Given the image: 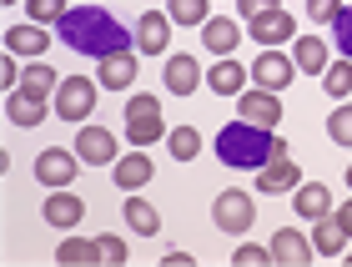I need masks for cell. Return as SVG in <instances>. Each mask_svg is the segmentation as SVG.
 I'll list each match as a JSON object with an SVG mask.
<instances>
[{"instance_id":"d590c367","label":"cell","mask_w":352,"mask_h":267,"mask_svg":"<svg viewBox=\"0 0 352 267\" xmlns=\"http://www.w3.org/2000/svg\"><path fill=\"white\" fill-rule=\"evenodd\" d=\"M338 10H342V0H307L312 25H332V21H338Z\"/></svg>"},{"instance_id":"6da1fadb","label":"cell","mask_w":352,"mask_h":267,"mask_svg":"<svg viewBox=\"0 0 352 267\" xmlns=\"http://www.w3.org/2000/svg\"><path fill=\"white\" fill-rule=\"evenodd\" d=\"M56 41L71 45V51H81V56L106 61V56H116V51H131V45H136V30H126L116 15L101 10V6H71V10L56 21Z\"/></svg>"},{"instance_id":"1f68e13d","label":"cell","mask_w":352,"mask_h":267,"mask_svg":"<svg viewBox=\"0 0 352 267\" xmlns=\"http://www.w3.org/2000/svg\"><path fill=\"white\" fill-rule=\"evenodd\" d=\"M327 136L338 141V147H352V106H338V111L327 116Z\"/></svg>"},{"instance_id":"d4e9b609","label":"cell","mask_w":352,"mask_h":267,"mask_svg":"<svg viewBox=\"0 0 352 267\" xmlns=\"http://www.w3.org/2000/svg\"><path fill=\"white\" fill-rule=\"evenodd\" d=\"M126 227L131 232H141V237H156V232H162V217H156V207L151 202H141V197H126Z\"/></svg>"},{"instance_id":"ac0fdd59","label":"cell","mask_w":352,"mask_h":267,"mask_svg":"<svg viewBox=\"0 0 352 267\" xmlns=\"http://www.w3.org/2000/svg\"><path fill=\"white\" fill-rule=\"evenodd\" d=\"M297 182H302V171L287 162V156H272L267 167H257V192H267V197H277V192H297Z\"/></svg>"},{"instance_id":"f546056e","label":"cell","mask_w":352,"mask_h":267,"mask_svg":"<svg viewBox=\"0 0 352 267\" xmlns=\"http://www.w3.org/2000/svg\"><path fill=\"white\" fill-rule=\"evenodd\" d=\"M322 91H327V96H347V91H352V61L342 56V61H332V66L322 71Z\"/></svg>"},{"instance_id":"277c9868","label":"cell","mask_w":352,"mask_h":267,"mask_svg":"<svg viewBox=\"0 0 352 267\" xmlns=\"http://www.w3.org/2000/svg\"><path fill=\"white\" fill-rule=\"evenodd\" d=\"M162 131H166V121H162V101L156 96H131L126 101V141H131V147H151Z\"/></svg>"},{"instance_id":"e0dca14e","label":"cell","mask_w":352,"mask_h":267,"mask_svg":"<svg viewBox=\"0 0 352 267\" xmlns=\"http://www.w3.org/2000/svg\"><path fill=\"white\" fill-rule=\"evenodd\" d=\"M151 156L146 151H131V156H116V167H111V182L121 186V192H141V186L151 182Z\"/></svg>"},{"instance_id":"ffe728a7","label":"cell","mask_w":352,"mask_h":267,"mask_svg":"<svg viewBox=\"0 0 352 267\" xmlns=\"http://www.w3.org/2000/svg\"><path fill=\"white\" fill-rule=\"evenodd\" d=\"M292 66L307 71V76H322V71L332 66L327 41H317V36H292Z\"/></svg>"},{"instance_id":"30bf717a","label":"cell","mask_w":352,"mask_h":267,"mask_svg":"<svg viewBox=\"0 0 352 267\" xmlns=\"http://www.w3.org/2000/svg\"><path fill=\"white\" fill-rule=\"evenodd\" d=\"M41 217L51 227H60V232H76V222L86 217V202L71 192V186H56L51 197H45V207H41Z\"/></svg>"},{"instance_id":"5b68a950","label":"cell","mask_w":352,"mask_h":267,"mask_svg":"<svg viewBox=\"0 0 352 267\" xmlns=\"http://www.w3.org/2000/svg\"><path fill=\"white\" fill-rule=\"evenodd\" d=\"M212 222L227 232V237H242V232H252V222H257V207H252L247 192H221L217 207H212Z\"/></svg>"},{"instance_id":"e575fe53","label":"cell","mask_w":352,"mask_h":267,"mask_svg":"<svg viewBox=\"0 0 352 267\" xmlns=\"http://www.w3.org/2000/svg\"><path fill=\"white\" fill-rule=\"evenodd\" d=\"M232 267H272V247H236Z\"/></svg>"},{"instance_id":"603a6c76","label":"cell","mask_w":352,"mask_h":267,"mask_svg":"<svg viewBox=\"0 0 352 267\" xmlns=\"http://www.w3.org/2000/svg\"><path fill=\"white\" fill-rule=\"evenodd\" d=\"M6 121L10 127H41L45 121V101L41 96H25V91H10V101H6Z\"/></svg>"},{"instance_id":"8992f818","label":"cell","mask_w":352,"mask_h":267,"mask_svg":"<svg viewBox=\"0 0 352 267\" xmlns=\"http://www.w3.org/2000/svg\"><path fill=\"white\" fill-rule=\"evenodd\" d=\"M76 171H81V156L66 151V147H45V151L36 156V182L51 186V192H56V186H71Z\"/></svg>"},{"instance_id":"ab89813d","label":"cell","mask_w":352,"mask_h":267,"mask_svg":"<svg viewBox=\"0 0 352 267\" xmlns=\"http://www.w3.org/2000/svg\"><path fill=\"white\" fill-rule=\"evenodd\" d=\"M191 262H197L191 253H171V257H166V267H191Z\"/></svg>"},{"instance_id":"74e56055","label":"cell","mask_w":352,"mask_h":267,"mask_svg":"<svg viewBox=\"0 0 352 267\" xmlns=\"http://www.w3.org/2000/svg\"><path fill=\"white\" fill-rule=\"evenodd\" d=\"M332 222H338V227L347 232V242H352V197L342 202V207H332Z\"/></svg>"},{"instance_id":"60d3db41","label":"cell","mask_w":352,"mask_h":267,"mask_svg":"<svg viewBox=\"0 0 352 267\" xmlns=\"http://www.w3.org/2000/svg\"><path fill=\"white\" fill-rule=\"evenodd\" d=\"M347 192H352V167H347Z\"/></svg>"},{"instance_id":"8fae6325","label":"cell","mask_w":352,"mask_h":267,"mask_svg":"<svg viewBox=\"0 0 352 267\" xmlns=\"http://www.w3.org/2000/svg\"><path fill=\"white\" fill-rule=\"evenodd\" d=\"M292 56H282V51H262L257 61H252V81H257L262 91H282V86H292Z\"/></svg>"},{"instance_id":"d6986e66","label":"cell","mask_w":352,"mask_h":267,"mask_svg":"<svg viewBox=\"0 0 352 267\" xmlns=\"http://www.w3.org/2000/svg\"><path fill=\"white\" fill-rule=\"evenodd\" d=\"M292 212L297 217H307V222H317V217H332V192L322 182H297V192H292Z\"/></svg>"},{"instance_id":"f1b7e54d","label":"cell","mask_w":352,"mask_h":267,"mask_svg":"<svg viewBox=\"0 0 352 267\" xmlns=\"http://www.w3.org/2000/svg\"><path fill=\"white\" fill-rule=\"evenodd\" d=\"M166 147H171L176 162H197V151H201V131H197V127H176V131L166 136Z\"/></svg>"},{"instance_id":"9c48e42d","label":"cell","mask_w":352,"mask_h":267,"mask_svg":"<svg viewBox=\"0 0 352 267\" xmlns=\"http://www.w3.org/2000/svg\"><path fill=\"white\" fill-rule=\"evenodd\" d=\"M116 136H111V127H81L76 131V156L91 167H116Z\"/></svg>"},{"instance_id":"484cf974","label":"cell","mask_w":352,"mask_h":267,"mask_svg":"<svg viewBox=\"0 0 352 267\" xmlns=\"http://www.w3.org/2000/svg\"><path fill=\"white\" fill-rule=\"evenodd\" d=\"M56 262H60V267H91V262H101V247H96V242H86V237H76V232H71V237L56 247Z\"/></svg>"},{"instance_id":"d6a6232c","label":"cell","mask_w":352,"mask_h":267,"mask_svg":"<svg viewBox=\"0 0 352 267\" xmlns=\"http://www.w3.org/2000/svg\"><path fill=\"white\" fill-rule=\"evenodd\" d=\"M332 41H338V51L352 61V6L338 10V21H332Z\"/></svg>"},{"instance_id":"4316f807","label":"cell","mask_w":352,"mask_h":267,"mask_svg":"<svg viewBox=\"0 0 352 267\" xmlns=\"http://www.w3.org/2000/svg\"><path fill=\"white\" fill-rule=\"evenodd\" d=\"M312 247H317L322 257H342L347 232H342L338 222H332V217H317V222H312Z\"/></svg>"},{"instance_id":"9a60e30c","label":"cell","mask_w":352,"mask_h":267,"mask_svg":"<svg viewBox=\"0 0 352 267\" xmlns=\"http://www.w3.org/2000/svg\"><path fill=\"white\" fill-rule=\"evenodd\" d=\"M162 81H166V91L171 96H191L206 76H201V66H197V56H166V71H162Z\"/></svg>"},{"instance_id":"f35d334b","label":"cell","mask_w":352,"mask_h":267,"mask_svg":"<svg viewBox=\"0 0 352 267\" xmlns=\"http://www.w3.org/2000/svg\"><path fill=\"white\" fill-rule=\"evenodd\" d=\"M272 6H282V0H236V10H242L247 21H252V15H262V10H272Z\"/></svg>"},{"instance_id":"7402d4cb","label":"cell","mask_w":352,"mask_h":267,"mask_svg":"<svg viewBox=\"0 0 352 267\" xmlns=\"http://www.w3.org/2000/svg\"><path fill=\"white\" fill-rule=\"evenodd\" d=\"M247 76H252V71H242L232 56H217V66L206 71V86H212L217 96H242V91H247Z\"/></svg>"},{"instance_id":"5bb4252c","label":"cell","mask_w":352,"mask_h":267,"mask_svg":"<svg viewBox=\"0 0 352 267\" xmlns=\"http://www.w3.org/2000/svg\"><path fill=\"white\" fill-rule=\"evenodd\" d=\"M166 41H171V15H166V10H146V15L136 21V51L162 56Z\"/></svg>"},{"instance_id":"836d02e7","label":"cell","mask_w":352,"mask_h":267,"mask_svg":"<svg viewBox=\"0 0 352 267\" xmlns=\"http://www.w3.org/2000/svg\"><path fill=\"white\" fill-rule=\"evenodd\" d=\"M96 247H101V262H111V267H126V242L121 237H111V232H101V237H96Z\"/></svg>"},{"instance_id":"7c38bea8","label":"cell","mask_w":352,"mask_h":267,"mask_svg":"<svg viewBox=\"0 0 352 267\" xmlns=\"http://www.w3.org/2000/svg\"><path fill=\"white\" fill-rule=\"evenodd\" d=\"M236 111H242V121H252V127H277L282 121V96L277 91H242V96H236Z\"/></svg>"},{"instance_id":"cb8c5ba5","label":"cell","mask_w":352,"mask_h":267,"mask_svg":"<svg viewBox=\"0 0 352 267\" xmlns=\"http://www.w3.org/2000/svg\"><path fill=\"white\" fill-rule=\"evenodd\" d=\"M56 86H60V76H56L51 66H45V61H30L15 91H25V96H41V101H45V96H56Z\"/></svg>"},{"instance_id":"44dd1931","label":"cell","mask_w":352,"mask_h":267,"mask_svg":"<svg viewBox=\"0 0 352 267\" xmlns=\"http://www.w3.org/2000/svg\"><path fill=\"white\" fill-rule=\"evenodd\" d=\"M96 81L111 86V91L131 86L136 81V51H116V56H106V61H96Z\"/></svg>"},{"instance_id":"4dcf8cb0","label":"cell","mask_w":352,"mask_h":267,"mask_svg":"<svg viewBox=\"0 0 352 267\" xmlns=\"http://www.w3.org/2000/svg\"><path fill=\"white\" fill-rule=\"evenodd\" d=\"M25 6H30V21H36V25H56L60 15L71 10L66 0H25Z\"/></svg>"},{"instance_id":"b9f144b4","label":"cell","mask_w":352,"mask_h":267,"mask_svg":"<svg viewBox=\"0 0 352 267\" xmlns=\"http://www.w3.org/2000/svg\"><path fill=\"white\" fill-rule=\"evenodd\" d=\"M6 6H21V0H6Z\"/></svg>"},{"instance_id":"52a82bcc","label":"cell","mask_w":352,"mask_h":267,"mask_svg":"<svg viewBox=\"0 0 352 267\" xmlns=\"http://www.w3.org/2000/svg\"><path fill=\"white\" fill-rule=\"evenodd\" d=\"M247 30H252V41H257V45L277 51V45H287V41L297 36V21H292V15H287L282 6H272V10H262V15H252Z\"/></svg>"},{"instance_id":"ba28073f","label":"cell","mask_w":352,"mask_h":267,"mask_svg":"<svg viewBox=\"0 0 352 267\" xmlns=\"http://www.w3.org/2000/svg\"><path fill=\"white\" fill-rule=\"evenodd\" d=\"M272 262H277V267H312V253H317V247H312V237H302V232L297 227H282V232H272Z\"/></svg>"},{"instance_id":"4fadbf2b","label":"cell","mask_w":352,"mask_h":267,"mask_svg":"<svg viewBox=\"0 0 352 267\" xmlns=\"http://www.w3.org/2000/svg\"><path fill=\"white\" fill-rule=\"evenodd\" d=\"M6 51L10 56H25V61H41L45 51H51V30L36 25V21H30V25H10L6 30Z\"/></svg>"},{"instance_id":"3957f363","label":"cell","mask_w":352,"mask_h":267,"mask_svg":"<svg viewBox=\"0 0 352 267\" xmlns=\"http://www.w3.org/2000/svg\"><path fill=\"white\" fill-rule=\"evenodd\" d=\"M96 86L101 81H91V76H66V81L56 86V96H51L56 116L60 121H86L96 111Z\"/></svg>"},{"instance_id":"7a4b0ae2","label":"cell","mask_w":352,"mask_h":267,"mask_svg":"<svg viewBox=\"0 0 352 267\" xmlns=\"http://www.w3.org/2000/svg\"><path fill=\"white\" fill-rule=\"evenodd\" d=\"M272 136L267 127H252V121H227V127L217 131V156H221V167H232V171H257L272 162Z\"/></svg>"},{"instance_id":"8d00e7d4","label":"cell","mask_w":352,"mask_h":267,"mask_svg":"<svg viewBox=\"0 0 352 267\" xmlns=\"http://www.w3.org/2000/svg\"><path fill=\"white\" fill-rule=\"evenodd\" d=\"M15 61H21V56H10V51H6V61H0V81H6V86H21V76H25Z\"/></svg>"},{"instance_id":"83f0119b","label":"cell","mask_w":352,"mask_h":267,"mask_svg":"<svg viewBox=\"0 0 352 267\" xmlns=\"http://www.w3.org/2000/svg\"><path fill=\"white\" fill-rule=\"evenodd\" d=\"M166 15H171V25H206L212 21L206 0H166Z\"/></svg>"},{"instance_id":"2e32d148","label":"cell","mask_w":352,"mask_h":267,"mask_svg":"<svg viewBox=\"0 0 352 267\" xmlns=\"http://www.w3.org/2000/svg\"><path fill=\"white\" fill-rule=\"evenodd\" d=\"M201 45L212 56H232L236 45H242V25H236L232 15H212V21L201 25Z\"/></svg>"}]
</instances>
